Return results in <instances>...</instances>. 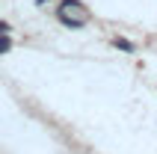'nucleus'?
<instances>
[{
    "label": "nucleus",
    "instance_id": "nucleus-1",
    "mask_svg": "<svg viewBox=\"0 0 157 154\" xmlns=\"http://www.w3.org/2000/svg\"><path fill=\"white\" fill-rule=\"evenodd\" d=\"M6 51H9V39L0 33V53H6Z\"/></svg>",
    "mask_w": 157,
    "mask_h": 154
},
{
    "label": "nucleus",
    "instance_id": "nucleus-2",
    "mask_svg": "<svg viewBox=\"0 0 157 154\" xmlns=\"http://www.w3.org/2000/svg\"><path fill=\"white\" fill-rule=\"evenodd\" d=\"M0 33L6 36V33H9V24H3V21H0Z\"/></svg>",
    "mask_w": 157,
    "mask_h": 154
}]
</instances>
